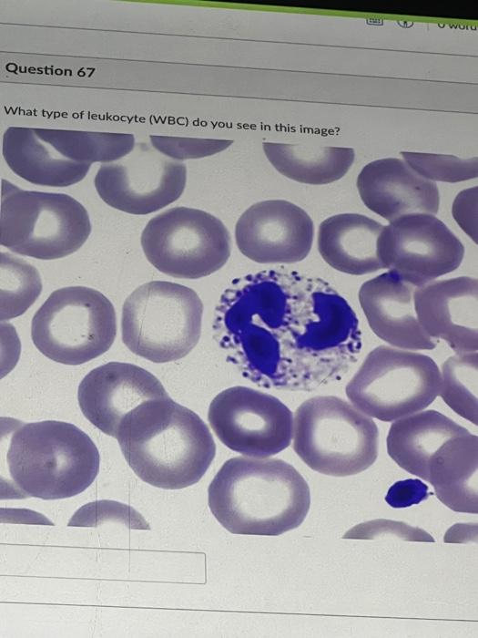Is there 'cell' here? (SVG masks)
I'll return each instance as SVG.
<instances>
[{
  "instance_id": "1",
  "label": "cell",
  "mask_w": 478,
  "mask_h": 638,
  "mask_svg": "<svg viewBox=\"0 0 478 638\" xmlns=\"http://www.w3.org/2000/svg\"><path fill=\"white\" fill-rule=\"evenodd\" d=\"M116 438L136 475L165 489L196 484L216 454L205 422L168 396L134 408L124 417Z\"/></svg>"
},
{
  "instance_id": "2",
  "label": "cell",
  "mask_w": 478,
  "mask_h": 638,
  "mask_svg": "<svg viewBox=\"0 0 478 638\" xmlns=\"http://www.w3.org/2000/svg\"><path fill=\"white\" fill-rule=\"evenodd\" d=\"M208 499L210 511L229 532L278 536L303 522L310 492L304 478L284 460L236 457L215 475Z\"/></svg>"
},
{
  "instance_id": "3",
  "label": "cell",
  "mask_w": 478,
  "mask_h": 638,
  "mask_svg": "<svg viewBox=\"0 0 478 638\" xmlns=\"http://www.w3.org/2000/svg\"><path fill=\"white\" fill-rule=\"evenodd\" d=\"M15 489L21 497L59 499L86 489L99 470V452L76 426L56 420L23 424L6 454Z\"/></svg>"
},
{
  "instance_id": "4",
  "label": "cell",
  "mask_w": 478,
  "mask_h": 638,
  "mask_svg": "<svg viewBox=\"0 0 478 638\" xmlns=\"http://www.w3.org/2000/svg\"><path fill=\"white\" fill-rule=\"evenodd\" d=\"M378 427L351 402L333 396L304 401L293 417V449L311 469L346 477L370 468L378 456Z\"/></svg>"
},
{
  "instance_id": "5",
  "label": "cell",
  "mask_w": 478,
  "mask_h": 638,
  "mask_svg": "<svg viewBox=\"0 0 478 638\" xmlns=\"http://www.w3.org/2000/svg\"><path fill=\"white\" fill-rule=\"evenodd\" d=\"M203 304L187 286L152 281L135 289L122 309L121 333L125 345L153 363L186 356L201 334Z\"/></svg>"
},
{
  "instance_id": "6",
  "label": "cell",
  "mask_w": 478,
  "mask_h": 638,
  "mask_svg": "<svg viewBox=\"0 0 478 638\" xmlns=\"http://www.w3.org/2000/svg\"><path fill=\"white\" fill-rule=\"evenodd\" d=\"M90 232L87 211L73 197L25 190L2 180V246L21 255L55 260L76 252Z\"/></svg>"
},
{
  "instance_id": "7",
  "label": "cell",
  "mask_w": 478,
  "mask_h": 638,
  "mask_svg": "<svg viewBox=\"0 0 478 638\" xmlns=\"http://www.w3.org/2000/svg\"><path fill=\"white\" fill-rule=\"evenodd\" d=\"M440 386V369L429 355L381 345L368 354L345 392L371 418L393 422L428 407Z\"/></svg>"
},
{
  "instance_id": "8",
  "label": "cell",
  "mask_w": 478,
  "mask_h": 638,
  "mask_svg": "<svg viewBox=\"0 0 478 638\" xmlns=\"http://www.w3.org/2000/svg\"><path fill=\"white\" fill-rule=\"evenodd\" d=\"M116 313L100 292L85 286L54 291L35 314L31 337L49 359L70 365L86 363L112 345Z\"/></svg>"
},
{
  "instance_id": "9",
  "label": "cell",
  "mask_w": 478,
  "mask_h": 638,
  "mask_svg": "<svg viewBox=\"0 0 478 638\" xmlns=\"http://www.w3.org/2000/svg\"><path fill=\"white\" fill-rule=\"evenodd\" d=\"M140 241L156 269L181 279L210 275L225 265L231 252L230 234L223 222L188 207H174L153 217Z\"/></svg>"
},
{
  "instance_id": "10",
  "label": "cell",
  "mask_w": 478,
  "mask_h": 638,
  "mask_svg": "<svg viewBox=\"0 0 478 638\" xmlns=\"http://www.w3.org/2000/svg\"><path fill=\"white\" fill-rule=\"evenodd\" d=\"M208 419L219 439L245 456L265 458L287 448L293 416L277 397L248 386H232L211 401Z\"/></svg>"
},
{
  "instance_id": "11",
  "label": "cell",
  "mask_w": 478,
  "mask_h": 638,
  "mask_svg": "<svg viewBox=\"0 0 478 638\" xmlns=\"http://www.w3.org/2000/svg\"><path fill=\"white\" fill-rule=\"evenodd\" d=\"M186 181L184 163L139 143L125 157L102 164L94 184L101 200L110 207L145 215L177 201Z\"/></svg>"
},
{
  "instance_id": "12",
  "label": "cell",
  "mask_w": 478,
  "mask_h": 638,
  "mask_svg": "<svg viewBox=\"0 0 478 638\" xmlns=\"http://www.w3.org/2000/svg\"><path fill=\"white\" fill-rule=\"evenodd\" d=\"M378 255L383 268L416 288L458 268L464 247L433 214L412 213L383 227Z\"/></svg>"
},
{
  "instance_id": "13",
  "label": "cell",
  "mask_w": 478,
  "mask_h": 638,
  "mask_svg": "<svg viewBox=\"0 0 478 638\" xmlns=\"http://www.w3.org/2000/svg\"><path fill=\"white\" fill-rule=\"evenodd\" d=\"M314 234L308 213L284 200L257 202L239 217L235 240L240 252L259 263H294L309 254Z\"/></svg>"
},
{
  "instance_id": "14",
  "label": "cell",
  "mask_w": 478,
  "mask_h": 638,
  "mask_svg": "<svg viewBox=\"0 0 478 638\" xmlns=\"http://www.w3.org/2000/svg\"><path fill=\"white\" fill-rule=\"evenodd\" d=\"M160 381L133 364L110 362L91 370L81 381L77 399L83 415L116 438L124 417L142 403L168 396Z\"/></svg>"
},
{
  "instance_id": "15",
  "label": "cell",
  "mask_w": 478,
  "mask_h": 638,
  "mask_svg": "<svg viewBox=\"0 0 478 638\" xmlns=\"http://www.w3.org/2000/svg\"><path fill=\"white\" fill-rule=\"evenodd\" d=\"M418 321L432 339L455 353L478 349V281L469 276L433 281L414 291Z\"/></svg>"
},
{
  "instance_id": "16",
  "label": "cell",
  "mask_w": 478,
  "mask_h": 638,
  "mask_svg": "<svg viewBox=\"0 0 478 638\" xmlns=\"http://www.w3.org/2000/svg\"><path fill=\"white\" fill-rule=\"evenodd\" d=\"M415 287L388 271L365 282L359 301L372 332L390 345L432 350L436 343L421 326L414 307Z\"/></svg>"
},
{
  "instance_id": "17",
  "label": "cell",
  "mask_w": 478,
  "mask_h": 638,
  "mask_svg": "<svg viewBox=\"0 0 478 638\" xmlns=\"http://www.w3.org/2000/svg\"><path fill=\"white\" fill-rule=\"evenodd\" d=\"M357 188L364 205L390 222L407 214H434L439 209L436 184L400 159L367 164L358 176Z\"/></svg>"
},
{
  "instance_id": "18",
  "label": "cell",
  "mask_w": 478,
  "mask_h": 638,
  "mask_svg": "<svg viewBox=\"0 0 478 638\" xmlns=\"http://www.w3.org/2000/svg\"><path fill=\"white\" fill-rule=\"evenodd\" d=\"M2 152L14 173L41 186H71L82 180L91 167L64 157L37 128H7Z\"/></svg>"
},
{
  "instance_id": "19",
  "label": "cell",
  "mask_w": 478,
  "mask_h": 638,
  "mask_svg": "<svg viewBox=\"0 0 478 638\" xmlns=\"http://www.w3.org/2000/svg\"><path fill=\"white\" fill-rule=\"evenodd\" d=\"M383 226L361 214L342 213L324 220L318 232V250L335 270L352 275L383 268L378 241Z\"/></svg>"
},
{
  "instance_id": "20",
  "label": "cell",
  "mask_w": 478,
  "mask_h": 638,
  "mask_svg": "<svg viewBox=\"0 0 478 638\" xmlns=\"http://www.w3.org/2000/svg\"><path fill=\"white\" fill-rule=\"evenodd\" d=\"M469 431L445 415L422 410L392 422L387 436V451L402 469L427 481L428 464L446 441Z\"/></svg>"
},
{
  "instance_id": "21",
  "label": "cell",
  "mask_w": 478,
  "mask_h": 638,
  "mask_svg": "<svg viewBox=\"0 0 478 638\" xmlns=\"http://www.w3.org/2000/svg\"><path fill=\"white\" fill-rule=\"evenodd\" d=\"M477 469L478 437L469 432L449 439L434 452L427 481L449 509L476 514Z\"/></svg>"
},
{
  "instance_id": "22",
  "label": "cell",
  "mask_w": 478,
  "mask_h": 638,
  "mask_svg": "<svg viewBox=\"0 0 478 638\" xmlns=\"http://www.w3.org/2000/svg\"><path fill=\"white\" fill-rule=\"evenodd\" d=\"M263 150L280 174L311 185L328 184L341 179L355 158L353 149L342 147L265 142Z\"/></svg>"
},
{
  "instance_id": "23",
  "label": "cell",
  "mask_w": 478,
  "mask_h": 638,
  "mask_svg": "<svg viewBox=\"0 0 478 638\" xmlns=\"http://www.w3.org/2000/svg\"><path fill=\"white\" fill-rule=\"evenodd\" d=\"M439 396L460 417L478 424V354L455 353L442 365Z\"/></svg>"
},
{
  "instance_id": "24",
  "label": "cell",
  "mask_w": 478,
  "mask_h": 638,
  "mask_svg": "<svg viewBox=\"0 0 478 638\" xmlns=\"http://www.w3.org/2000/svg\"><path fill=\"white\" fill-rule=\"evenodd\" d=\"M1 320L22 314L42 290L38 271L26 261L1 253Z\"/></svg>"
},
{
  "instance_id": "25",
  "label": "cell",
  "mask_w": 478,
  "mask_h": 638,
  "mask_svg": "<svg viewBox=\"0 0 478 638\" xmlns=\"http://www.w3.org/2000/svg\"><path fill=\"white\" fill-rule=\"evenodd\" d=\"M404 161L421 177L434 181L459 182L477 177V158L402 152Z\"/></svg>"
},
{
  "instance_id": "26",
  "label": "cell",
  "mask_w": 478,
  "mask_h": 638,
  "mask_svg": "<svg viewBox=\"0 0 478 638\" xmlns=\"http://www.w3.org/2000/svg\"><path fill=\"white\" fill-rule=\"evenodd\" d=\"M152 147L175 160L199 159L217 154L229 148V139H198L171 136H150Z\"/></svg>"
},
{
  "instance_id": "27",
  "label": "cell",
  "mask_w": 478,
  "mask_h": 638,
  "mask_svg": "<svg viewBox=\"0 0 478 638\" xmlns=\"http://www.w3.org/2000/svg\"><path fill=\"white\" fill-rule=\"evenodd\" d=\"M453 215L459 226L477 242V188L462 191L453 205Z\"/></svg>"
},
{
  "instance_id": "28",
  "label": "cell",
  "mask_w": 478,
  "mask_h": 638,
  "mask_svg": "<svg viewBox=\"0 0 478 638\" xmlns=\"http://www.w3.org/2000/svg\"><path fill=\"white\" fill-rule=\"evenodd\" d=\"M428 487L420 479H405L394 483L388 490L385 501L394 509L408 508L428 498Z\"/></svg>"
}]
</instances>
